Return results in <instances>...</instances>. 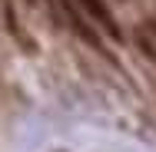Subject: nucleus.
Instances as JSON below:
<instances>
[{
    "mask_svg": "<svg viewBox=\"0 0 156 152\" xmlns=\"http://www.w3.org/2000/svg\"><path fill=\"white\" fill-rule=\"evenodd\" d=\"M80 7H83V10H90V13H93L96 20H100V23L106 27V33H110L113 40H120V30H116V20H113V13L106 10V3H103V0H80Z\"/></svg>",
    "mask_w": 156,
    "mask_h": 152,
    "instance_id": "f257e3e1",
    "label": "nucleus"
},
{
    "mask_svg": "<svg viewBox=\"0 0 156 152\" xmlns=\"http://www.w3.org/2000/svg\"><path fill=\"white\" fill-rule=\"evenodd\" d=\"M70 23H73V30L80 33V36H83V40L90 43V46H100V36H96V33L90 30V27H87V20H83V17H80L76 10H73V7H70Z\"/></svg>",
    "mask_w": 156,
    "mask_h": 152,
    "instance_id": "f03ea898",
    "label": "nucleus"
}]
</instances>
